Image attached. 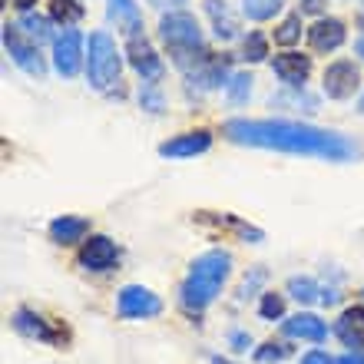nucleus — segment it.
Here are the masks:
<instances>
[{"instance_id":"20e7f679","label":"nucleus","mask_w":364,"mask_h":364,"mask_svg":"<svg viewBox=\"0 0 364 364\" xmlns=\"http://www.w3.org/2000/svg\"><path fill=\"white\" fill-rule=\"evenodd\" d=\"M123 73V53L116 47V40L106 30H93L87 40V80L90 87L106 93L119 83Z\"/></svg>"},{"instance_id":"473e14b6","label":"nucleus","mask_w":364,"mask_h":364,"mask_svg":"<svg viewBox=\"0 0 364 364\" xmlns=\"http://www.w3.org/2000/svg\"><path fill=\"white\" fill-rule=\"evenodd\" d=\"M338 364H364V355H361V351H351V355L338 358Z\"/></svg>"},{"instance_id":"c85d7f7f","label":"nucleus","mask_w":364,"mask_h":364,"mask_svg":"<svg viewBox=\"0 0 364 364\" xmlns=\"http://www.w3.org/2000/svg\"><path fill=\"white\" fill-rule=\"evenodd\" d=\"M139 106L143 109H149V113H163V93L156 90V83H146L143 80V87H139Z\"/></svg>"},{"instance_id":"2eb2a0df","label":"nucleus","mask_w":364,"mask_h":364,"mask_svg":"<svg viewBox=\"0 0 364 364\" xmlns=\"http://www.w3.org/2000/svg\"><path fill=\"white\" fill-rule=\"evenodd\" d=\"M14 328H17L20 335L37 338V341H47V345H57V341H63V338H67V331H57V328H50L43 318L33 315V311H27V308H20L17 315H14Z\"/></svg>"},{"instance_id":"0eeeda50","label":"nucleus","mask_w":364,"mask_h":364,"mask_svg":"<svg viewBox=\"0 0 364 364\" xmlns=\"http://www.w3.org/2000/svg\"><path fill=\"white\" fill-rule=\"evenodd\" d=\"M126 60H129V67L146 80V83H159L166 73L163 67V57L156 53V47L143 33H133V37H126Z\"/></svg>"},{"instance_id":"393cba45","label":"nucleus","mask_w":364,"mask_h":364,"mask_svg":"<svg viewBox=\"0 0 364 364\" xmlns=\"http://www.w3.org/2000/svg\"><path fill=\"white\" fill-rule=\"evenodd\" d=\"M252 83H255V80H252L249 73H232V77H229V83H225V96H229V103H235V106L249 103Z\"/></svg>"},{"instance_id":"7c9ffc66","label":"nucleus","mask_w":364,"mask_h":364,"mask_svg":"<svg viewBox=\"0 0 364 364\" xmlns=\"http://www.w3.org/2000/svg\"><path fill=\"white\" fill-rule=\"evenodd\" d=\"M301 364H338L328 358V351H308L305 358H301Z\"/></svg>"},{"instance_id":"aec40b11","label":"nucleus","mask_w":364,"mask_h":364,"mask_svg":"<svg viewBox=\"0 0 364 364\" xmlns=\"http://www.w3.org/2000/svg\"><path fill=\"white\" fill-rule=\"evenodd\" d=\"M87 14V7L80 4V0H50V20H57L63 27H73L80 23Z\"/></svg>"},{"instance_id":"4468645a","label":"nucleus","mask_w":364,"mask_h":364,"mask_svg":"<svg viewBox=\"0 0 364 364\" xmlns=\"http://www.w3.org/2000/svg\"><path fill=\"white\" fill-rule=\"evenodd\" d=\"M202 10H205V17L212 20V33L219 40H235L239 37V17L229 10L225 0H202Z\"/></svg>"},{"instance_id":"6ab92c4d","label":"nucleus","mask_w":364,"mask_h":364,"mask_svg":"<svg viewBox=\"0 0 364 364\" xmlns=\"http://www.w3.org/2000/svg\"><path fill=\"white\" fill-rule=\"evenodd\" d=\"M335 335L341 338L348 348H358V351H364V308L361 305L348 308L345 315L338 318Z\"/></svg>"},{"instance_id":"f257e3e1","label":"nucleus","mask_w":364,"mask_h":364,"mask_svg":"<svg viewBox=\"0 0 364 364\" xmlns=\"http://www.w3.org/2000/svg\"><path fill=\"white\" fill-rule=\"evenodd\" d=\"M225 139L252 149H275L288 156H308L325 163H351L361 156V146L345 133L318 129L295 119H229L222 126Z\"/></svg>"},{"instance_id":"2f4dec72","label":"nucleus","mask_w":364,"mask_h":364,"mask_svg":"<svg viewBox=\"0 0 364 364\" xmlns=\"http://www.w3.org/2000/svg\"><path fill=\"white\" fill-rule=\"evenodd\" d=\"M301 4V14H321L325 10V0H298Z\"/></svg>"},{"instance_id":"a211bd4d","label":"nucleus","mask_w":364,"mask_h":364,"mask_svg":"<svg viewBox=\"0 0 364 364\" xmlns=\"http://www.w3.org/2000/svg\"><path fill=\"white\" fill-rule=\"evenodd\" d=\"M106 10H109V20H116V27L123 30L126 37L143 33V14H139L136 0H106Z\"/></svg>"},{"instance_id":"5701e85b","label":"nucleus","mask_w":364,"mask_h":364,"mask_svg":"<svg viewBox=\"0 0 364 364\" xmlns=\"http://www.w3.org/2000/svg\"><path fill=\"white\" fill-rule=\"evenodd\" d=\"M17 27H20V30H27V33H30L33 40H37V43H40V40H50V37H53V30H50V17L30 14V10H27V14H20Z\"/></svg>"},{"instance_id":"9d476101","label":"nucleus","mask_w":364,"mask_h":364,"mask_svg":"<svg viewBox=\"0 0 364 364\" xmlns=\"http://www.w3.org/2000/svg\"><path fill=\"white\" fill-rule=\"evenodd\" d=\"M272 73H275L288 90H305L308 77H311V57L305 53H295V50H288V53H278L272 60Z\"/></svg>"},{"instance_id":"c756f323","label":"nucleus","mask_w":364,"mask_h":364,"mask_svg":"<svg viewBox=\"0 0 364 364\" xmlns=\"http://www.w3.org/2000/svg\"><path fill=\"white\" fill-rule=\"evenodd\" d=\"M229 341H232V348H235V351H249V348H252V335H245V331H232Z\"/></svg>"},{"instance_id":"72a5a7b5","label":"nucleus","mask_w":364,"mask_h":364,"mask_svg":"<svg viewBox=\"0 0 364 364\" xmlns=\"http://www.w3.org/2000/svg\"><path fill=\"white\" fill-rule=\"evenodd\" d=\"M149 4H153V7H179V4H186V0H149Z\"/></svg>"},{"instance_id":"c9c22d12","label":"nucleus","mask_w":364,"mask_h":364,"mask_svg":"<svg viewBox=\"0 0 364 364\" xmlns=\"http://www.w3.org/2000/svg\"><path fill=\"white\" fill-rule=\"evenodd\" d=\"M355 53H358V57L364 60V37H361V40H358V43H355Z\"/></svg>"},{"instance_id":"bb28decb","label":"nucleus","mask_w":364,"mask_h":364,"mask_svg":"<svg viewBox=\"0 0 364 364\" xmlns=\"http://www.w3.org/2000/svg\"><path fill=\"white\" fill-rule=\"evenodd\" d=\"M291 358V348L285 341H269V345H262L255 351V361L259 364H275V361H288Z\"/></svg>"},{"instance_id":"423d86ee","label":"nucleus","mask_w":364,"mask_h":364,"mask_svg":"<svg viewBox=\"0 0 364 364\" xmlns=\"http://www.w3.org/2000/svg\"><path fill=\"white\" fill-rule=\"evenodd\" d=\"M4 50L10 53V60L17 63L23 73H30V77H37V80H43L47 77V67H43V57H40V47L37 43H30L23 33H20V27H4Z\"/></svg>"},{"instance_id":"f8f14e48","label":"nucleus","mask_w":364,"mask_h":364,"mask_svg":"<svg viewBox=\"0 0 364 364\" xmlns=\"http://www.w3.org/2000/svg\"><path fill=\"white\" fill-rule=\"evenodd\" d=\"M348 40V27L338 17H318L308 27V47L315 53H335L338 47H345Z\"/></svg>"},{"instance_id":"f704fd0d","label":"nucleus","mask_w":364,"mask_h":364,"mask_svg":"<svg viewBox=\"0 0 364 364\" xmlns=\"http://www.w3.org/2000/svg\"><path fill=\"white\" fill-rule=\"evenodd\" d=\"M14 7H17L20 14H27L30 7H37V0H14Z\"/></svg>"},{"instance_id":"1a4fd4ad","label":"nucleus","mask_w":364,"mask_h":364,"mask_svg":"<svg viewBox=\"0 0 364 364\" xmlns=\"http://www.w3.org/2000/svg\"><path fill=\"white\" fill-rule=\"evenodd\" d=\"M116 311L119 318H156L163 311V298L143 285H126L116 295Z\"/></svg>"},{"instance_id":"39448f33","label":"nucleus","mask_w":364,"mask_h":364,"mask_svg":"<svg viewBox=\"0 0 364 364\" xmlns=\"http://www.w3.org/2000/svg\"><path fill=\"white\" fill-rule=\"evenodd\" d=\"M53 70L63 80H73L80 70H87V40L73 27H67L60 37H53Z\"/></svg>"},{"instance_id":"cd10ccee","label":"nucleus","mask_w":364,"mask_h":364,"mask_svg":"<svg viewBox=\"0 0 364 364\" xmlns=\"http://www.w3.org/2000/svg\"><path fill=\"white\" fill-rule=\"evenodd\" d=\"M259 315L265 318V321H275V318L285 315V298L275 295V291H265L259 301Z\"/></svg>"},{"instance_id":"58836bf2","label":"nucleus","mask_w":364,"mask_h":364,"mask_svg":"<svg viewBox=\"0 0 364 364\" xmlns=\"http://www.w3.org/2000/svg\"><path fill=\"white\" fill-rule=\"evenodd\" d=\"M361 295H364V291H361Z\"/></svg>"},{"instance_id":"6e6552de","label":"nucleus","mask_w":364,"mask_h":364,"mask_svg":"<svg viewBox=\"0 0 364 364\" xmlns=\"http://www.w3.org/2000/svg\"><path fill=\"white\" fill-rule=\"evenodd\" d=\"M358 87H361V70H358L355 60H335L325 67L321 90H325L328 100H351Z\"/></svg>"},{"instance_id":"4be33fe9","label":"nucleus","mask_w":364,"mask_h":364,"mask_svg":"<svg viewBox=\"0 0 364 364\" xmlns=\"http://www.w3.org/2000/svg\"><path fill=\"white\" fill-rule=\"evenodd\" d=\"M265 57H269V40L262 37L259 30H252L249 37H242L239 60H249V63H262Z\"/></svg>"},{"instance_id":"4c0bfd02","label":"nucleus","mask_w":364,"mask_h":364,"mask_svg":"<svg viewBox=\"0 0 364 364\" xmlns=\"http://www.w3.org/2000/svg\"><path fill=\"white\" fill-rule=\"evenodd\" d=\"M212 364H229V361H222V358H212Z\"/></svg>"},{"instance_id":"7ed1b4c3","label":"nucleus","mask_w":364,"mask_h":364,"mask_svg":"<svg viewBox=\"0 0 364 364\" xmlns=\"http://www.w3.org/2000/svg\"><path fill=\"white\" fill-rule=\"evenodd\" d=\"M232 275V255L222 249H212L189 265V275L182 282L179 301L186 311H205L219 298L222 285Z\"/></svg>"},{"instance_id":"b1692460","label":"nucleus","mask_w":364,"mask_h":364,"mask_svg":"<svg viewBox=\"0 0 364 364\" xmlns=\"http://www.w3.org/2000/svg\"><path fill=\"white\" fill-rule=\"evenodd\" d=\"M298 40H301V14H288V17L275 27V43H282V47H295Z\"/></svg>"},{"instance_id":"f3484780","label":"nucleus","mask_w":364,"mask_h":364,"mask_svg":"<svg viewBox=\"0 0 364 364\" xmlns=\"http://www.w3.org/2000/svg\"><path fill=\"white\" fill-rule=\"evenodd\" d=\"M90 232V222L83 215H57L50 222V239L57 245H77V242L87 239Z\"/></svg>"},{"instance_id":"a878e982","label":"nucleus","mask_w":364,"mask_h":364,"mask_svg":"<svg viewBox=\"0 0 364 364\" xmlns=\"http://www.w3.org/2000/svg\"><path fill=\"white\" fill-rule=\"evenodd\" d=\"M288 291H291V298H298V301H315V298H321L325 291L318 288V282L315 278H301V275H295V278H288Z\"/></svg>"},{"instance_id":"9b49d317","label":"nucleus","mask_w":364,"mask_h":364,"mask_svg":"<svg viewBox=\"0 0 364 364\" xmlns=\"http://www.w3.org/2000/svg\"><path fill=\"white\" fill-rule=\"evenodd\" d=\"M119 262V249L109 235H90L80 249V265L87 272H109Z\"/></svg>"},{"instance_id":"412c9836","label":"nucleus","mask_w":364,"mask_h":364,"mask_svg":"<svg viewBox=\"0 0 364 364\" xmlns=\"http://www.w3.org/2000/svg\"><path fill=\"white\" fill-rule=\"evenodd\" d=\"M285 4L288 0H242V14L249 20H255V23H265V20H272L275 14H282Z\"/></svg>"},{"instance_id":"e433bc0d","label":"nucleus","mask_w":364,"mask_h":364,"mask_svg":"<svg viewBox=\"0 0 364 364\" xmlns=\"http://www.w3.org/2000/svg\"><path fill=\"white\" fill-rule=\"evenodd\" d=\"M358 109H361V113H364V93H361V100H358Z\"/></svg>"},{"instance_id":"ddd939ff","label":"nucleus","mask_w":364,"mask_h":364,"mask_svg":"<svg viewBox=\"0 0 364 364\" xmlns=\"http://www.w3.org/2000/svg\"><path fill=\"white\" fill-rule=\"evenodd\" d=\"M209 146H212L209 129H192V133H179L173 139H166L159 146V156L163 159H192V156L209 153Z\"/></svg>"},{"instance_id":"f03ea898","label":"nucleus","mask_w":364,"mask_h":364,"mask_svg":"<svg viewBox=\"0 0 364 364\" xmlns=\"http://www.w3.org/2000/svg\"><path fill=\"white\" fill-rule=\"evenodd\" d=\"M159 40L166 43L169 60L186 77L212 60L209 47H205V37H202V30H199V20L192 17V14H186V10L163 14V20H159Z\"/></svg>"},{"instance_id":"dca6fc26","label":"nucleus","mask_w":364,"mask_h":364,"mask_svg":"<svg viewBox=\"0 0 364 364\" xmlns=\"http://www.w3.org/2000/svg\"><path fill=\"white\" fill-rule=\"evenodd\" d=\"M282 331H285V338H301V341H325L328 335L325 321L318 315H308V311H298V315L285 318Z\"/></svg>"}]
</instances>
